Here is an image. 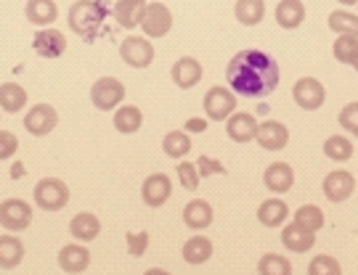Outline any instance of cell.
<instances>
[{
	"instance_id": "cell-1",
	"label": "cell",
	"mask_w": 358,
	"mask_h": 275,
	"mask_svg": "<svg viewBox=\"0 0 358 275\" xmlns=\"http://www.w3.org/2000/svg\"><path fill=\"white\" fill-rule=\"evenodd\" d=\"M229 88L244 98H263L271 96L279 85V64L263 50H239L226 66Z\"/></svg>"
},
{
	"instance_id": "cell-2",
	"label": "cell",
	"mask_w": 358,
	"mask_h": 275,
	"mask_svg": "<svg viewBox=\"0 0 358 275\" xmlns=\"http://www.w3.org/2000/svg\"><path fill=\"white\" fill-rule=\"evenodd\" d=\"M103 16H106V11H103V6L99 0H77L69 8L66 22H69V29L77 32V35H90V32H96L101 27Z\"/></svg>"
},
{
	"instance_id": "cell-3",
	"label": "cell",
	"mask_w": 358,
	"mask_h": 275,
	"mask_svg": "<svg viewBox=\"0 0 358 275\" xmlns=\"http://www.w3.org/2000/svg\"><path fill=\"white\" fill-rule=\"evenodd\" d=\"M32 199H35V204L43 212H62L69 204V188L59 177H43V180L35 183Z\"/></svg>"
},
{
	"instance_id": "cell-4",
	"label": "cell",
	"mask_w": 358,
	"mask_h": 275,
	"mask_svg": "<svg viewBox=\"0 0 358 275\" xmlns=\"http://www.w3.org/2000/svg\"><path fill=\"white\" fill-rule=\"evenodd\" d=\"M122 98H125V85L115 77H101L90 88V103L99 112H115L117 106L122 103Z\"/></svg>"
},
{
	"instance_id": "cell-5",
	"label": "cell",
	"mask_w": 358,
	"mask_h": 275,
	"mask_svg": "<svg viewBox=\"0 0 358 275\" xmlns=\"http://www.w3.org/2000/svg\"><path fill=\"white\" fill-rule=\"evenodd\" d=\"M32 223V207L22 199L0 201V225L8 233H22Z\"/></svg>"
},
{
	"instance_id": "cell-6",
	"label": "cell",
	"mask_w": 358,
	"mask_h": 275,
	"mask_svg": "<svg viewBox=\"0 0 358 275\" xmlns=\"http://www.w3.org/2000/svg\"><path fill=\"white\" fill-rule=\"evenodd\" d=\"M236 93L231 88H223V85H215V88L207 90L205 96V114L215 122H223L229 119L231 114L236 112Z\"/></svg>"
},
{
	"instance_id": "cell-7",
	"label": "cell",
	"mask_w": 358,
	"mask_h": 275,
	"mask_svg": "<svg viewBox=\"0 0 358 275\" xmlns=\"http://www.w3.org/2000/svg\"><path fill=\"white\" fill-rule=\"evenodd\" d=\"M120 59L128 64V66H133V69H146L154 61V45L146 38L130 35L120 45Z\"/></svg>"
},
{
	"instance_id": "cell-8",
	"label": "cell",
	"mask_w": 358,
	"mask_h": 275,
	"mask_svg": "<svg viewBox=\"0 0 358 275\" xmlns=\"http://www.w3.org/2000/svg\"><path fill=\"white\" fill-rule=\"evenodd\" d=\"M292 98L300 109L316 112V109L324 106V101H327V90H324V85H321L316 77H303V80L294 82Z\"/></svg>"
},
{
	"instance_id": "cell-9",
	"label": "cell",
	"mask_w": 358,
	"mask_h": 275,
	"mask_svg": "<svg viewBox=\"0 0 358 275\" xmlns=\"http://www.w3.org/2000/svg\"><path fill=\"white\" fill-rule=\"evenodd\" d=\"M59 125V112L51 103H35L24 117V130L35 138H45L53 133V127Z\"/></svg>"
},
{
	"instance_id": "cell-10",
	"label": "cell",
	"mask_w": 358,
	"mask_h": 275,
	"mask_svg": "<svg viewBox=\"0 0 358 275\" xmlns=\"http://www.w3.org/2000/svg\"><path fill=\"white\" fill-rule=\"evenodd\" d=\"M173 27V13L165 3H149L146 13H143L141 29L146 32V38H165Z\"/></svg>"
},
{
	"instance_id": "cell-11",
	"label": "cell",
	"mask_w": 358,
	"mask_h": 275,
	"mask_svg": "<svg viewBox=\"0 0 358 275\" xmlns=\"http://www.w3.org/2000/svg\"><path fill=\"white\" fill-rule=\"evenodd\" d=\"M170 193H173V183H170V177L162 175V172H154L143 180L141 186V199L146 207H152V209H159L167 199H170Z\"/></svg>"
},
{
	"instance_id": "cell-12",
	"label": "cell",
	"mask_w": 358,
	"mask_h": 275,
	"mask_svg": "<svg viewBox=\"0 0 358 275\" xmlns=\"http://www.w3.org/2000/svg\"><path fill=\"white\" fill-rule=\"evenodd\" d=\"M356 191V177L345 172V170H334L324 177V196L334 204H343L350 199V193Z\"/></svg>"
},
{
	"instance_id": "cell-13",
	"label": "cell",
	"mask_w": 358,
	"mask_h": 275,
	"mask_svg": "<svg viewBox=\"0 0 358 275\" xmlns=\"http://www.w3.org/2000/svg\"><path fill=\"white\" fill-rule=\"evenodd\" d=\"M257 146L266 151H282L287 143H289V130L282 125V122H276V119H268V122H263V125H257Z\"/></svg>"
},
{
	"instance_id": "cell-14",
	"label": "cell",
	"mask_w": 358,
	"mask_h": 275,
	"mask_svg": "<svg viewBox=\"0 0 358 275\" xmlns=\"http://www.w3.org/2000/svg\"><path fill=\"white\" fill-rule=\"evenodd\" d=\"M170 77H173V82H176L180 90H192L194 85L202 80V64L196 61L194 56H180L178 61L173 64Z\"/></svg>"
},
{
	"instance_id": "cell-15",
	"label": "cell",
	"mask_w": 358,
	"mask_h": 275,
	"mask_svg": "<svg viewBox=\"0 0 358 275\" xmlns=\"http://www.w3.org/2000/svg\"><path fill=\"white\" fill-rule=\"evenodd\" d=\"M32 48L43 59H59V56H64L66 50V38L56 29H40L32 38Z\"/></svg>"
},
{
	"instance_id": "cell-16",
	"label": "cell",
	"mask_w": 358,
	"mask_h": 275,
	"mask_svg": "<svg viewBox=\"0 0 358 275\" xmlns=\"http://www.w3.org/2000/svg\"><path fill=\"white\" fill-rule=\"evenodd\" d=\"M146 0H117V6L112 8V16L117 19V24L122 29H136L143 22L146 13Z\"/></svg>"
},
{
	"instance_id": "cell-17",
	"label": "cell",
	"mask_w": 358,
	"mask_h": 275,
	"mask_svg": "<svg viewBox=\"0 0 358 275\" xmlns=\"http://www.w3.org/2000/svg\"><path fill=\"white\" fill-rule=\"evenodd\" d=\"M226 133L234 143H250L257 135V119L247 112L231 114L229 122H226Z\"/></svg>"
},
{
	"instance_id": "cell-18",
	"label": "cell",
	"mask_w": 358,
	"mask_h": 275,
	"mask_svg": "<svg viewBox=\"0 0 358 275\" xmlns=\"http://www.w3.org/2000/svg\"><path fill=\"white\" fill-rule=\"evenodd\" d=\"M90 265V251L85 246H80V244H66L62 246L59 251V267L69 275H77V273H85Z\"/></svg>"
},
{
	"instance_id": "cell-19",
	"label": "cell",
	"mask_w": 358,
	"mask_h": 275,
	"mask_svg": "<svg viewBox=\"0 0 358 275\" xmlns=\"http://www.w3.org/2000/svg\"><path fill=\"white\" fill-rule=\"evenodd\" d=\"M263 183H266V188H268L271 193H287V191L294 186L292 167L284 162H273L268 170L263 172Z\"/></svg>"
},
{
	"instance_id": "cell-20",
	"label": "cell",
	"mask_w": 358,
	"mask_h": 275,
	"mask_svg": "<svg viewBox=\"0 0 358 275\" xmlns=\"http://www.w3.org/2000/svg\"><path fill=\"white\" fill-rule=\"evenodd\" d=\"M183 223L192 230H205L213 225V207L205 199H194L183 207Z\"/></svg>"
},
{
	"instance_id": "cell-21",
	"label": "cell",
	"mask_w": 358,
	"mask_h": 275,
	"mask_svg": "<svg viewBox=\"0 0 358 275\" xmlns=\"http://www.w3.org/2000/svg\"><path fill=\"white\" fill-rule=\"evenodd\" d=\"M282 244L289 251H294V254H306V251L316 244V233L300 228L297 223H289V225L282 230Z\"/></svg>"
},
{
	"instance_id": "cell-22",
	"label": "cell",
	"mask_w": 358,
	"mask_h": 275,
	"mask_svg": "<svg viewBox=\"0 0 358 275\" xmlns=\"http://www.w3.org/2000/svg\"><path fill=\"white\" fill-rule=\"evenodd\" d=\"M24 16H27V22H29V24L48 27V24L56 22L59 8H56V3H53V0H27Z\"/></svg>"
},
{
	"instance_id": "cell-23",
	"label": "cell",
	"mask_w": 358,
	"mask_h": 275,
	"mask_svg": "<svg viewBox=\"0 0 358 275\" xmlns=\"http://www.w3.org/2000/svg\"><path fill=\"white\" fill-rule=\"evenodd\" d=\"M69 233H72L77 241L88 244V241H93V238L101 233V220L90 212H80L69 220Z\"/></svg>"
},
{
	"instance_id": "cell-24",
	"label": "cell",
	"mask_w": 358,
	"mask_h": 275,
	"mask_svg": "<svg viewBox=\"0 0 358 275\" xmlns=\"http://www.w3.org/2000/svg\"><path fill=\"white\" fill-rule=\"evenodd\" d=\"M306 22V6L303 0H282L276 6V24L282 29H297Z\"/></svg>"
},
{
	"instance_id": "cell-25",
	"label": "cell",
	"mask_w": 358,
	"mask_h": 275,
	"mask_svg": "<svg viewBox=\"0 0 358 275\" xmlns=\"http://www.w3.org/2000/svg\"><path fill=\"white\" fill-rule=\"evenodd\" d=\"M22 260H24V244L13 233L0 236V267L3 270H13V267L22 265Z\"/></svg>"
},
{
	"instance_id": "cell-26",
	"label": "cell",
	"mask_w": 358,
	"mask_h": 275,
	"mask_svg": "<svg viewBox=\"0 0 358 275\" xmlns=\"http://www.w3.org/2000/svg\"><path fill=\"white\" fill-rule=\"evenodd\" d=\"M289 207L282 199H266L257 207V223H263L266 228H279L287 220Z\"/></svg>"
},
{
	"instance_id": "cell-27",
	"label": "cell",
	"mask_w": 358,
	"mask_h": 275,
	"mask_svg": "<svg viewBox=\"0 0 358 275\" xmlns=\"http://www.w3.org/2000/svg\"><path fill=\"white\" fill-rule=\"evenodd\" d=\"M27 106V90L19 82H3L0 85V109L8 114H19Z\"/></svg>"
},
{
	"instance_id": "cell-28",
	"label": "cell",
	"mask_w": 358,
	"mask_h": 275,
	"mask_svg": "<svg viewBox=\"0 0 358 275\" xmlns=\"http://www.w3.org/2000/svg\"><path fill=\"white\" fill-rule=\"evenodd\" d=\"M180 254H183V260L189 265H205L213 257V241L205 236H194L183 244Z\"/></svg>"
},
{
	"instance_id": "cell-29",
	"label": "cell",
	"mask_w": 358,
	"mask_h": 275,
	"mask_svg": "<svg viewBox=\"0 0 358 275\" xmlns=\"http://www.w3.org/2000/svg\"><path fill=\"white\" fill-rule=\"evenodd\" d=\"M234 16H236L239 24L255 27V24H260L263 16H266V3H263V0H236Z\"/></svg>"
},
{
	"instance_id": "cell-30",
	"label": "cell",
	"mask_w": 358,
	"mask_h": 275,
	"mask_svg": "<svg viewBox=\"0 0 358 275\" xmlns=\"http://www.w3.org/2000/svg\"><path fill=\"white\" fill-rule=\"evenodd\" d=\"M143 125V114L138 106H120L115 114V130L122 135H133L138 133Z\"/></svg>"
},
{
	"instance_id": "cell-31",
	"label": "cell",
	"mask_w": 358,
	"mask_h": 275,
	"mask_svg": "<svg viewBox=\"0 0 358 275\" xmlns=\"http://www.w3.org/2000/svg\"><path fill=\"white\" fill-rule=\"evenodd\" d=\"M162 151H165L170 159H183L189 151H192V138L183 130H173L162 138Z\"/></svg>"
},
{
	"instance_id": "cell-32",
	"label": "cell",
	"mask_w": 358,
	"mask_h": 275,
	"mask_svg": "<svg viewBox=\"0 0 358 275\" xmlns=\"http://www.w3.org/2000/svg\"><path fill=\"white\" fill-rule=\"evenodd\" d=\"M324 154L332 162H348L353 156V143L345 135H329L324 140Z\"/></svg>"
},
{
	"instance_id": "cell-33",
	"label": "cell",
	"mask_w": 358,
	"mask_h": 275,
	"mask_svg": "<svg viewBox=\"0 0 358 275\" xmlns=\"http://www.w3.org/2000/svg\"><path fill=\"white\" fill-rule=\"evenodd\" d=\"M329 29L337 32V35H350V38H358V13L332 11L329 13Z\"/></svg>"
},
{
	"instance_id": "cell-34",
	"label": "cell",
	"mask_w": 358,
	"mask_h": 275,
	"mask_svg": "<svg viewBox=\"0 0 358 275\" xmlns=\"http://www.w3.org/2000/svg\"><path fill=\"white\" fill-rule=\"evenodd\" d=\"M260 275H292V262L282 254H263L257 262Z\"/></svg>"
},
{
	"instance_id": "cell-35",
	"label": "cell",
	"mask_w": 358,
	"mask_h": 275,
	"mask_svg": "<svg viewBox=\"0 0 358 275\" xmlns=\"http://www.w3.org/2000/svg\"><path fill=\"white\" fill-rule=\"evenodd\" d=\"M294 223L300 228H306V230H310V233H316V230L324 228V212L316 204H306V207H300L294 212Z\"/></svg>"
},
{
	"instance_id": "cell-36",
	"label": "cell",
	"mask_w": 358,
	"mask_h": 275,
	"mask_svg": "<svg viewBox=\"0 0 358 275\" xmlns=\"http://www.w3.org/2000/svg\"><path fill=\"white\" fill-rule=\"evenodd\" d=\"M332 53L340 64H353V59H356V53H358V38L337 35V40H334V45H332Z\"/></svg>"
},
{
	"instance_id": "cell-37",
	"label": "cell",
	"mask_w": 358,
	"mask_h": 275,
	"mask_svg": "<svg viewBox=\"0 0 358 275\" xmlns=\"http://www.w3.org/2000/svg\"><path fill=\"white\" fill-rule=\"evenodd\" d=\"M308 275H343V267L329 254H319L308 265Z\"/></svg>"
},
{
	"instance_id": "cell-38",
	"label": "cell",
	"mask_w": 358,
	"mask_h": 275,
	"mask_svg": "<svg viewBox=\"0 0 358 275\" xmlns=\"http://www.w3.org/2000/svg\"><path fill=\"white\" fill-rule=\"evenodd\" d=\"M337 119H340V127H343L345 133H350V138H358V101L348 103Z\"/></svg>"
},
{
	"instance_id": "cell-39",
	"label": "cell",
	"mask_w": 358,
	"mask_h": 275,
	"mask_svg": "<svg viewBox=\"0 0 358 275\" xmlns=\"http://www.w3.org/2000/svg\"><path fill=\"white\" fill-rule=\"evenodd\" d=\"M178 177H180V186L186 188V191H196V188H199V170H196V164L180 162Z\"/></svg>"
},
{
	"instance_id": "cell-40",
	"label": "cell",
	"mask_w": 358,
	"mask_h": 275,
	"mask_svg": "<svg viewBox=\"0 0 358 275\" xmlns=\"http://www.w3.org/2000/svg\"><path fill=\"white\" fill-rule=\"evenodd\" d=\"M16 151H19V138L8 130H0V162L11 159Z\"/></svg>"
},
{
	"instance_id": "cell-41",
	"label": "cell",
	"mask_w": 358,
	"mask_h": 275,
	"mask_svg": "<svg viewBox=\"0 0 358 275\" xmlns=\"http://www.w3.org/2000/svg\"><path fill=\"white\" fill-rule=\"evenodd\" d=\"M196 170H202V177H205L207 172H223V175H226V167L215 164L210 156H202V159H199V164H196Z\"/></svg>"
},
{
	"instance_id": "cell-42",
	"label": "cell",
	"mask_w": 358,
	"mask_h": 275,
	"mask_svg": "<svg viewBox=\"0 0 358 275\" xmlns=\"http://www.w3.org/2000/svg\"><path fill=\"white\" fill-rule=\"evenodd\" d=\"M146 233H141V236L136 238L133 233H128V241H130V254H136V257H141L143 249H146Z\"/></svg>"
},
{
	"instance_id": "cell-43",
	"label": "cell",
	"mask_w": 358,
	"mask_h": 275,
	"mask_svg": "<svg viewBox=\"0 0 358 275\" xmlns=\"http://www.w3.org/2000/svg\"><path fill=\"white\" fill-rule=\"evenodd\" d=\"M143 275H170L167 270H159V267H152V270H146Z\"/></svg>"
},
{
	"instance_id": "cell-44",
	"label": "cell",
	"mask_w": 358,
	"mask_h": 275,
	"mask_svg": "<svg viewBox=\"0 0 358 275\" xmlns=\"http://www.w3.org/2000/svg\"><path fill=\"white\" fill-rule=\"evenodd\" d=\"M189 130H205V122H189Z\"/></svg>"
},
{
	"instance_id": "cell-45",
	"label": "cell",
	"mask_w": 358,
	"mask_h": 275,
	"mask_svg": "<svg viewBox=\"0 0 358 275\" xmlns=\"http://www.w3.org/2000/svg\"><path fill=\"white\" fill-rule=\"evenodd\" d=\"M337 3H340V6H356L358 0H337Z\"/></svg>"
},
{
	"instance_id": "cell-46",
	"label": "cell",
	"mask_w": 358,
	"mask_h": 275,
	"mask_svg": "<svg viewBox=\"0 0 358 275\" xmlns=\"http://www.w3.org/2000/svg\"><path fill=\"white\" fill-rule=\"evenodd\" d=\"M350 66H353V69L358 72V53H356V59H353V64H350Z\"/></svg>"
},
{
	"instance_id": "cell-47",
	"label": "cell",
	"mask_w": 358,
	"mask_h": 275,
	"mask_svg": "<svg viewBox=\"0 0 358 275\" xmlns=\"http://www.w3.org/2000/svg\"><path fill=\"white\" fill-rule=\"evenodd\" d=\"M356 6H358V3H356Z\"/></svg>"
}]
</instances>
